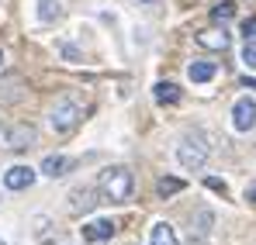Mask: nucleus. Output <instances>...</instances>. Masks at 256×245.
I'll return each instance as SVG.
<instances>
[{
    "label": "nucleus",
    "mask_w": 256,
    "mask_h": 245,
    "mask_svg": "<svg viewBox=\"0 0 256 245\" xmlns=\"http://www.w3.org/2000/svg\"><path fill=\"white\" fill-rule=\"evenodd\" d=\"M62 17V3L59 0H38V21L42 24H52Z\"/></svg>",
    "instance_id": "14"
},
{
    "label": "nucleus",
    "mask_w": 256,
    "mask_h": 245,
    "mask_svg": "<svg viewBox=\"0 0 256 245\" xmlns=\"http://www.w3.org/2000/svg\"><path fill=\"white\" fill-rule=\"evenodd\" d=\"M149 245H180V242H176L173 225H166V221H156V225L149 228Z\"/></svg>",
    "instance_id": "12"
},
{
    "label": "nucleus",
    "mask_w": 256,
    "mask_h": 245,
    "mask_svg": "<svg viewBox=\"0 0 256 245\" xmlns=\"http://www.w3.org/2000/svg\"><path fill=\"white\" fill-rule=\"evenodd\" d=\"M142 3H152V0H142Z\"/></svg>",
    "instance_id": "26"
},
{
    "label": "nucleus",
    "mask_w": 256,
    "mask_h": 245,
    "mask_svg": "<svg viewBox=\"0 0 256 245\" xmlns=\"http://www.w3.org/2000/svg\"><path fill=\"white\" fill-rule=\"evenodd\" d=\"M242 86H246V90H256V80H250V76H242Z\"/></svg>",
    "instance_id": "22"
},
{
    "label": "nucleus",
    "mask_w": 256,
    "mask_h": 245,
    "mask_svg": "<svg viewBox=\"0 0 256 245\" xmlns=\"http://www.w3.org/2000/svg\"><path fill=\"white\" fill-rule=\"evenodd\" d=\"M242 35H246V41H256V17L242 21Z\"/></svg>",
    "instance_id": "19"
},
{
    "label": "nucleus",
    "mask_w": 256,
    "mask_h": 245,
    "mask_svg": "<svg viewBox=\"0 0 256 245\" xmlns=\"http://www.w3.org/2000/svg\"><path fill=\"white\" fill-rule=\"evenodd\" d=\"M242 62H246L250 69H256V41H246V45H242Z\"/></svg>",
    "instance_id": "18"
},
{
    "label": "nucleus",
    "mask_w": 256,
    "mask_h": 245,
    "mask_svg": "<svg viewBox=\"0 0 256 245\" xmlns=\"http://www.w3.org/2000/svg\"><path fill=\"white\" fill-rule=\"evenodd\" d=\"M198 45L208 48V52H225L232 45V38H228L225 28H204V31H198Z\"/></svg>",
    "instance_id": "7"
},
{
    "label": "nucleus",
    "mask_w": 256,
    "mask_h": 245,
    "mask_svg": "<svg viewBox=\"0 0 256 245\" xmlns=\"http://www.w3.org/2000/svg\"><path fill=\"white\" fill-rule=\"evenodd\" d=\"M204 187H208V190H214V194H225V183H222L218 176H204Z\"/></svg>",
    "instance_id": "20"
},
{
    "label": "nucleus",
    "mask_w": 256,
    "mask_h": 245,
    "mask_svg": "<svg viewBox=\"0 0 256 245\" xmlns=\"http://www.w3.org/2000/svg\"><path fill=\"white\" fill-rule=\"evenodd\" d=\"M212 17L218 21V24L232 21V17H236V3H232V0H222V3H214V7H212Z\"/></svg>",
    "instance_id": "17"
},
{
    "label": "nucleus",
    "mask_w": 256,
    "mask_h": 245,
    "mask_svg": "<svg viewBox=\"0 0 256 245\" xmlns=\"http://www.w3.org/2000/svg\"><path fill=\"white\" fill-rule=\"evenodd\" d=\"M187 76H190V83H212L214 76H218V62L198 59V62H190V66H187Z\"/></svg>",
    "instance_id": "10"
},
{
    "label": "nucleus",
    "mask_w": 256,
    "mask_h": 245,
    "mask_svg": "<svg viewBox=\"0 0 256 245\" xmlns=\"http://www.w3.org/2000/svg\"><path fill=\"white\" fill-rule=\"evenodd\" d=\"M212 225H214V214L208 211V207H201V211L194 214V235H198V239H204V235L212 232Z\"/></svg>",
    "instance_id": "15"
},
{
    "label": "nucleus",
    "mask_w": 256,
    "mask_h": 245,
    "mask_svg": "<svg viewBox=\"0 0 256 245\" xmlns=\"http://www.w3.org/2000/svg\"><path fill=\"white\" fill-rule=\"evenodd\" d=\"M152 97H156V104H163V107H170V104H180V86L176 83H156L152 86Z\"/></svg>",
    "instance_id": "13"
},
{
    "label": "nucleus",
    "mask_w": 256,
    "mask_h": 245,
    "mask_svg": "<svg viewBox=\"0 0 256 245\" xmlns=\"http://www.w3.org/2000/svg\"><path fill=\"white\" fill-rule=\"evenodd\" d=\"M32 183H35V169L32 166H10L4 173V187L7 190H28Z\"/></svg>",
    "instance_id": "6"
},
{
    "label": "nucleus",
    "mask_w": 256,
    "mask_h": 245,
    "mask_svg": "<svg viewBox=\"0 0 256 245\" xmlns=\"http://www.w3.org/2000/svg\"><path fill=\"white\" fill-rule=\"evenodd\" d=\"M80 232H84V239H86V242H108V239L114 235V225L100 218V221H86Z\"/></svg>",
    "instance_id": "9"
},
{
    "label": "nucleus",
    "mask_w": 256,
    "mask_h": 245,
    "mask_svg": "<svg viewBox=\"0 0 256 245\" xmlns=\"http://www.w3.org/2000/svg\"><path fill=\"white\" fill-rule=\"evenodd\" d=\"M111 204H125L128 197H132V190H135V176H132V169L128 166H108L104 173H100V187H97Z\"/></svg>",
    "instance_id": "1"
},
{
    "label": "nucleus",
    "mask_w": 256,
    "mask_h": 245,
    "mask_svg": "<svg viewBox=\"0 0 256 245\" xmlns=\"http://www.w3.org/2000/svg\"><path fill=\"white\" fill-rule=\"evenodd\" d=\"M84 118V111H80V104L76 100H70V97H62L52 111H48V128L56 131V135H70L76 124Z\"/></svg>",
    "instance_id": "3"
},
{
    "label": "nucleus",
    "mask_w": 256,
    "mask_h": 245,
    "mask_svg": "<svg viewBox=\"0 0 256 245\" xmlns=\"http://www.w3.org/2000/svg\"><path fill=\"white\" fill-rule=\"evenodd\" d=\"M0 69H4V52H0Z\"/></svg>",
    "instance_id": "23"
},
{
    "label": "nucleus",
    "mask_w": 256,
    "mask_h": 245,
    "mask_svg": "<svg viewBox=\"0 0 256 245\" xmlns=\"http://www.w3.org/2000/svg\"><path fill=\"white\" fill-rule=\"evenodd\" d=\"M73 169V159H66V156H45L42 159V173L48 180H59V176H66Z\"/></svg>",
    "instance_id": "11"
},
{
    "label": "nucleus",
    "mask_w": 256,
    "mask_h": 245,
    "mask_svg": "<svg viewBox=\"0 0 256 245\" xmlns=\"http://www.w3.org/2000/svg\"><path fill=\"white\" fill-rule=\"evenodd\" d=\"M190 245H204V242H201V239H198V242H190Z\"/></svg>",
    "instance_id": "24"
},
{
    "label": "nucleus",
    "mask_w": 256,
    "mask_h": 245,
    "mask_svg": "<svg viewBox=\"0 0 256 245\" xmlns=\"http://www.w3.org/2000/svg\"><path fill=\"white\" fill-rule=\"evenodd\" d=\"M246 201H250V204H256V183H250V187H246Z\"/></svg>",
    "instance_id": "21"
},
{
    "label": "nucleus",
    "mask_w": 256,
    "mask_h": 245,
    "mask_svg": "<svg viewBox=\"0 0 256 245\" xmlns=\"http://www.w3.org/2000/svg\"><path fill=\"white\" fill-rule=\"evenodd\" d=\"M35 142H38L35 124H14V128H7V135H4V145H7L10 152H24V149H32Z\"/></svg>",
    "instance_id": "4"
},
{
    "label": "nucleus",
    "mask_w": 256,
    "mask_h": 245,
    "mask_svg": "<svg viewBox=\"0 0 256 245\" xmlns=\"http://www.w3.org/2000/svg\"><path fill=\"white\" fill-rule=\"evenodd\" d=\"M4 135H7V131H4V128H0V138H4Z\"/></svg>",
    "instance_id": "25"
},
{
    "label": "nucleus",
    "mask_w": 256,
    "mask_h": 245,
    "mask_svg": "<svg viewBox=\"0 0 256 245\" xmlns=\"http://www.w3.org/2000/svg\"><path fill=\"white\" fill-rule=\"evenodd\" d=\"M232 128L236 131H253L256 128V100L253 97H239L232 104Z\"/></svg>",
    "instance_id": "5"
},
{
    "label": "nucleus",
    "mask_w": 256,
    "mask_h": 245,
    "mask_svg": "<svg viewBox=\"0 0 256 245\" xmlns=\"http://www.w3.org/2000/svg\"><path fill=\"white\" fill-rule=\"evenodd\" d=\"M187 183L184 180H176V176H163L160 183H156V190H160V197H173V194H180Z\"/></svg>",
    "instance_id": "16"
},
{
    "label": "nucleus",
    "mask_w": 256,
    "mask_h": 245,
    "mask_svg": "<svg viewBox=\"0 0 256 245\" xmlns=\"http://www.w3.org/2000/svg\"><path fill=\"white\" fill-rule=\"evenodd\" d=\"M208 156H212V145H208V138L201 131H187L180 138V145H176V163L184 169H201L208 163Z\"/></svg>",
    "instance_id": "2"
},
{
    "label": "nucleus",
    "mask_w": 256,
    "mask_h": 245,
    "mask_svg": "<svg viewBox=\"0 0 256 245\" xmlns=\"http://www.w3.org/2000/svg\"><path fill=\"white\" fill-rule=\"evenodd\" d=\"M94 204H97V190L94 187H76L70 194V211L73 214H86V211H94Z\"/></svg>",
    "instance_id": "8"
}]
</instances>
